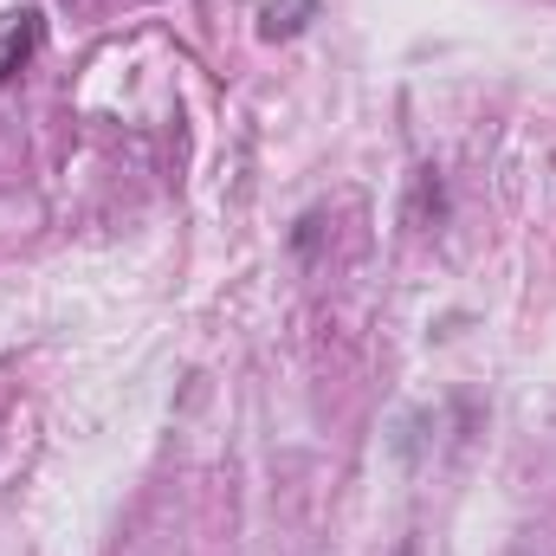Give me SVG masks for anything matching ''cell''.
Segmentation results:
<instances>
[{"label":"cell","mask_w":556,"mask_h":556,"mask_svg":"<svg viewBox=\"0 0 556 556\" xmlns=\"http://www.w3.org/2000/svg\"><path fill=\"white\" fill-rule=\"evenodd\" d=\"M39 46H46V13H39V7H13V13H0V85H13V78L33 65Z\"/></svg>","instance_id":"6da1fadb"},{"label":"cell","mask_w":556,"mask_h":556,"mask_svg":"<svg viewBox=\"0 0 556 556\" xmlns=\"http://www.w3.org/2000/svg\"><path fill=\"white\" fill-rule=\"evenodd\" d=\"M311 20H317V0H266L260 33H266V39H298Z\"/></svg>","instance_id":"7a4b0ae2"},{"label":"cell","mask_w":556,"mask_h":556,"mask_svg":"<svg viewBox=\"0 0 556 556\" xmlns=\"http://www.w3.org/2000/svg\"><path fill=\"white\" fill-rule=\"evenodd\" d=\"M395 556H420V551H415V544H402V551H395Z\"/></svg>","instance_id":"3957f363"}]
</instances>
